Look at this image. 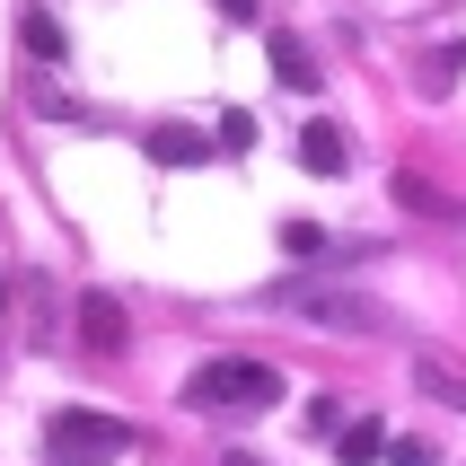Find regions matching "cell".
<instances>
[{
  "instance_id": "9",
  "label": "cell",
  "mask_w": 466,
  "mask_h": 466,
  "mask_svg": "<svg viewBox=\"0 0 466 466\" xmlns=\"http://www.w3.org/2000/svg\"><path fill=\"white\" fill-rule=\"evenodd\" d=\"M273 79H282V88H317V53L299 45V35H273Z\"/></svg>"
},
{
  "instance_id": "5",
  "label": "cell",
  "mask_w": 466,
  "mask_h": 466,
  "mask_svg": "<svg viewBox=\"0 0 466 466\" xmlns=\"http://www.w3.org/2000/svg\"><path fill=\"white\" fill-rule=\"evenodd\" d=\"M211 150H220V141H203V132H185V124H150V158L158 167H203Z\"/></svg>"
},
{
  "instance_id": "13",
  "label": "cell",
  "mask_w": 466,
  "mask_h": 466,
  "mask_svg": "<svg viewBox=\"0 0 466 466\" xmlns=\"http://www.w3.org/2000/svg\"><path fill=\"white\" fill-rule=\"evenodd\" d=\"M388 466H431V441H405V431H396V441H388Z\"/></svg>"
},
{
  "instance_id": "11",
  "label": "cell",
  "mask_w": 466,
  "mask_h": 466,
  "mask_svg": "<svg viewBox=\"0 0 466 466\" xmlns=\"http://www.w3.org/2000/svg\"><path fill=\"white\" fill-rule=\"evenodd\" d=\"M26 53H35V62H62V18H53V9H26Z\"/></svg>"
},
{
  "instance_id": "6",
  "label": "cell",
  "mask_w": 466,
  "mask_h": 466,
  "mask_svg": "<svg viewBox=\"0 0 466 466\" xmlns=\"http://www.w3.org/2000/svg\"><path fill=\"white\" fill-rule=\"evenodd\" d=\"M388 441H396V431H388V422H343V441H335V458L343 466H379V458H388Z\"/></svg>"
},
{
  "instance_id": "12",
  "label": "cell",
  "mask_w": 466,
  "mask_h": 466,
  "mask_svg": "<svg viewBox=\"0 0 466 466\" xmlns=\"http://www.w3.org/2000/svg\"><path fill=\"white\" fill-rule=\"evenodd\" d=\"M282 256H326V229L317 220H282Z\"/></svg>"
},
{
  "instance_id": "7",
  "label": "cell",
  "mask_w": 466,
  "mask_h": 466,
  "mask_svg": "<svg viewBox=\"0 0 466 466\" xmlns=\"http://www.w3.org/2000/svg\"><path fill=\"white\" fill-rule=\"evenodd\" d=\"M299 309H309L317 326H361V335H379V309H370V299H335V290H317V299H299Z\"/></svg>"
},
{
  "instance_id": "2",
  "label": "cell",
  "mask_w": 466,
  "mask_h": 466,
  "mask_svg": "<svg viewBox=\"0 0 466 466\" xmlns=\"http://www.w3.org/2000/svg\"><path fill=\"white\" fill-rule=\"evenodd\" d=\"M45 449H53V466H115L132 449V422L88 414V405H62V414L45 422Z\"/></svg>"
},
{
  "instance_id": "3",
  "label": "cell",
  "mask_w": 466,
  "mask_h": 466,
  "mask_svg": "<svg viewBox=\"0 0 466 466\" xmlns=\"http://www.w3.org/2000/svg\"><path fill=\"white\" fill-rule=\"evenodd\" d=\"M124 309H115V299H106V290H79V343H88V352H124Z\"/></svg>"
},
{
  "instance_id": "1",
  "label": "cell",
  "mask_w": 466,
  "mask_h": 466,
  "mask_svg": "<svg viewBox=\"0 0 466 466\" xmlns=\"http://www.w3.org/2000/svg\"><path fill=\"white\" fill-rule=\"evenodd\" d=\"M282 396V370L264 361H203L185 379V414H264Z\"/></svg>"
},
{
  "instance_id": "10",
  "label": "cell",
  "mask_w": 466,
  "mask_h": 466,
  "mask_svg": "<svg viewBox=\"0 0 466 466\" xmlns=\"http://www.w3.org/2000/svg\"><path fill=\"white\" fill-rule=\"evenodd\" d=\"M414 388H422V396H441L449 414H466V379H458L449 361H414Z\"/></svg>"
},
{
  "instance_id": "14",
  "label": "cell",
  "mask_w": 466,
  "mask_h": 466,
  "mask_svg": "<svg viewBox=\"0 0 466 466\" xmlns=\"http://www.w3.org/2000/svg\"><path fill=\"white\" fill-rule=\"evenodd\" d=\"M220 466H264V458H247V449H229V458H220Z\"/></svg>"
},
{
  "instance_id": "4",
  "label": "cell",
  "mask_w": 466,
  "mask_h": 466,
  "mask_svg": "<svg viewBox=\"0 0 466 466\" xmlns=\"http://www.w3.org/2000/svg\"><path fill=\"white\" fill-rule=\"evenodd\" d=\"M299 167H309V177H343V167H352V141H343V124H326V115H317V124L299 132Z\"/></svg>"
},
{
  "instance_id": "8",
  "label": "cell",
  "mask_w": 466,
  "mask_h": 466,
  "mask_svg": "<svg viewBox=\"0 0 466 466\" xmlns=\"http://www.w3.org/2000/svg\"><path fill=\"white\" fill-rule=\"evenodd\" d=\"M396 203H405V211H431V220H466L458 194H441V185H422V177H396Z\"/></svg>"
}]
</instances>
